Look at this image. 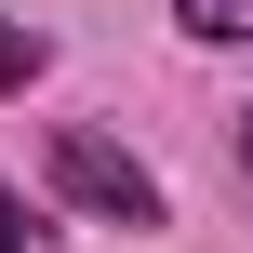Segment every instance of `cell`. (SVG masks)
<instances>
[{
    "label": "cell",
    "instance_id": "obj_2",
    "mask_svg": "<svg viewBox=\"0 0 253 253\" xmlns=\"http://www.w3.org/2000/svg\"><path fill=\"white\" fill-rule=\"evenodd\" d=\"M40 67H53V40H40V27H13V13H0V93H27V80H40Z\"/></svg>",
    "mask_w": 253,
    "mask_h": 253
},
{
    "label": "cell",
    "instance_id": "obj_4",
    "mask_svg": "<svg viewBox=\"0 0 253 253\" xmlns=\"http://www.w3.org/2000/svg\"><path fill=\"white\" fill-rule=\"evenodd\" d=\"M27 240H40V213H27L13 187H0V253H27Z\"/></svg>",
    "mask_w": 253,
    "mask_h": 253
},
{
    "label": "cell",
    "instance_id": "obj_5",
    "mask_svg": "<svg viewBox=\"0 0 253 253\" xmlns=\"http://www.w3.org/2000/svg\"><path fill=\"white\" fill-rule=\"evenodd\" d=\"M240 160H253V120H240Z\"/></svg>",
    "mask_w": 253,
    "mask_h": 253
},
{
    "label": "cell",
    "instance_id": "obj_3",
    "mask_svg": "<svg viewBox=\"0 0 253 253\" xmlns=\"http://www.w3.org/2000/svg\"><path fill=\"white\" fill-rule=\"evenodd\" d=\"M187 13V40H253V0H173Z\"/></svg>",
    "mask_w": 253,
    "mask_h": 253
},
{
    "label": "cell",
    "instance_id": "obj_1",
    "mask_svg": "<svg viewBox=\"0 0 253 253\" xmlns=\"http://www.w3.org/2000/svg\"><path fill=\"white\" fill-rule=\"evenodd\" d=\"M53 187H67L93 227H160V173H147L120 133H93V120H67V133H53Z\"/></svg>",
    "mask_w": 253,
    "mask_h": 253
}]
</instances>
